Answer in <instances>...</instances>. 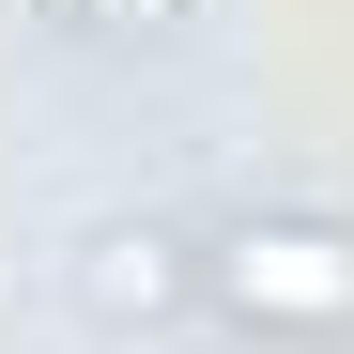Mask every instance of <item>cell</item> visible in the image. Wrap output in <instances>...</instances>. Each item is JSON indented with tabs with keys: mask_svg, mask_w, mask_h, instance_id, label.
Returning <instances> with one entry per match:
<instances>
[{
	"mask_svg": "<svg viewBox=\"0 0 354 354\" xmlns=\"http://www.w3.org/2000/svg\"><path fill=\"white\" fill-rule=\"evenodd\" d=\"M201 292L262 339H354V231L339 216H247L201 247Z\"/></svg>",
	"mask_w": 354,
	"mask_h": 354,
	"instance_id": "obj_1",
	"label": "cell"
},
{
	"mask_svg": "<svg viewBox=\"0 0 354 354\" xmlns=\"http://www.w3.org/2000/svg\"><path fill=\"white\" fill-rule=\"evenodd\" d=\"M77 292H93V324H169V308L201 292V247H169L154 216H124V231H93Z\"/></svg>",
	"mask_w": 354,
	"mask_h": 354,
	"instance_id": "obj_2",
	"label": "cell"
},
{
	"mask_svg": "<svg viewBox=\"0 0 354 354\" xmlns=\"http://www.w3.org/2000/svg\"><path fill=\"white\" fill-rule=\"evenodd\" d=\"M46 16H77V31H124V0H46Z\"/></svg>",
	"mask_w": 354,
	"mask_h": 354,
	"instance_id": "obj_3",
	"label": "cell"
},
{
	"mask_svg": "<svg viewBox=\"0 0 354 354\" xmlns=\"http://www.w3.org/2000/svg\"><path fill=\"white\" fill-rule=\"evenodd\" d=\"M124 16H139V31H154V16H185V0H124Z\"/></svg>",
	"mask_w": 354,
	"mask_h": 354,
	"instance_id": "obj_4",
	"label": "cell"
}]
</instances>
